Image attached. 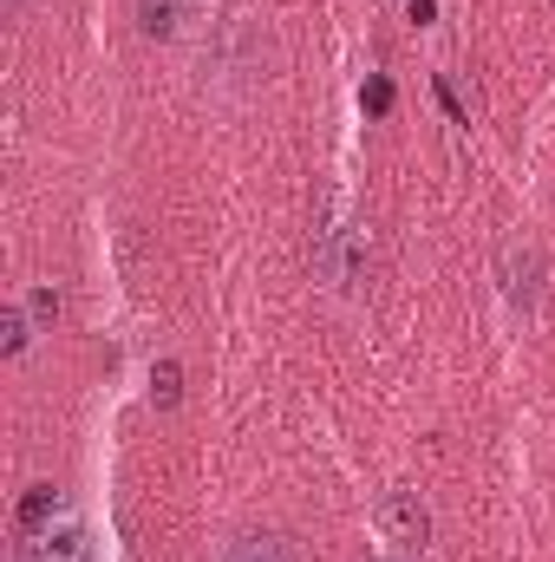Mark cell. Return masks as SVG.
Returning a JSON list of instances; mask_svg holds the SVG:
<instances>
[{"instance_id": "cell-1", "label": "cell", "mask_w": 555, "mask_h": 562, "mask_svg": "<svg viewBox=\"0 0 555 562\" xmlns=\"http://www.w3.org/2000/svg\"><path fill=\"white\" fill-rule=\"evenodd\" d=\"M543 276H550V262H543L536 243L510 236V243L497 249V281H503V301H510L517 314H536V301H543Z\"/></svg>"}, {"instance_id": "cell-2", "label": "cell", "mask_w": 555, "mask_h": 562, "mask_svg": "<svg viewBox=\"0 0 555 562\" xmlns=\"http://www.w3.org/2000/svg\"><path fill=\"white\" fill-rule=\"evenodd\" d=\"M314 262H320V276L333 281V288H360V281H366V229H353V223L320 229Z\"/></svg>"}, {"instance_id": "cell-3", "label": "cell", "mask_w": 555, "mask_h": 562, "mask_svg": "<svg viewBox=\"0 0 555 562\" xmlns=\"http://www.w3.org/2000/svg\"><path fill=\"white\" fill-rule=\"evenodd\" d=\"M373 524H380V537L399 543V550H424V543H431V510H424L418 491H386L380 510H373Z\"/></svg>"}, {"instance_id": "cell-4", "label": "cell", "mask_w": 555, "mask_h": 562, "mask_svg": "<svg viewBox=\"0 0 555 562\" xmlns=\"http://www.w3.org/2000/svg\"><path fill=\"white\" fill-rule=\"evenodd\" d=\"M13 562H92V537L79 530V524H53V530H39V537H26Z\"/></svg>"}, {"instance_id": "cell-5", "label": "cell", "mask_w": 555, "mask_h": 562, "mask_svg": "<svg viewBox=\"0 0 555 562\" xmlns=\"http://www.w3.org/2000/svg\"><path fill=\"white\" fill-rule=\"evenodd\" d=\"M216 562H301V550H294V537H281V530H236V537L216 550Z\"/></svg>"}, {"instance_id": "cell-6", "label": "cell", "mask_w": 555, "mask_h": 562, "mask_svg": "<svg viewBox=\"0 0 555 562\" xmlns=\"http://www.w3.org/2000/svg\"><path fill=\"white\" fill-rule=\"evenodd\" d=\"M190 13H196V0H138V26L150 40H177Z\"/></svg>"}, {"instance_id": "cell-7", "label": "cell", "mask_w": 555, "mask_h": 562, "mask_svg": "<svg viewBox=\"0 0 555 562\" xmlns=\"http://www.w3.org/2000/svg\"><path fill=\"white\" fill-rule=\"evenodd\" d=\"M53 517H59V491L53 484H33L26 497H20V537H39V530H53Z\"/></svg>"}, {"instance_id": "cell-8", "label": "cell", "mask_w": 555, "mask_h": 562, "mask_svg": "<svg viewBox=\"0 0 555 562\" xmlns=\"http://www.w3.org/2000/svg\"><path fill=\"white\" fill-rule=\"evenodd\" d=\"M150 400H157L163 413L183 400V367H177V360H157V373H150Z\"/></svg>"}, {"instance_id": "cell-9", "label": "cell", "mask_w": 555, "mask_h": 562, "mask_svg": "<svg viewBox=\"0 0 555 562\" xmlns=\"http://www.w3.org/2000/svg\"><path fill=\"white\" fill-rule=\"evenodd\" d=\"M360 105H366L373 119H386V112H393V79H386V72H373V79H366V92H360Z\"/></svg>"}, {"instance_id": "cell-10", "label": "cell", "mask_w": 555, "mask_h": 562, "mask_svg": "<svg viewBox=\"0 0 555 562\" xmlns=\"http://www.w3.org/2000/svg\"><path fill=\"white\" fill-rule=\"evenodd\" d=\"M0 334H7L0 347H7V360H13V353L26 347V314H20V307H7V314H0Z\"/></svg>"}, {"instance_id": "cell-11", "label": "cell", "mask_w": 555, "mask_h": 562, "mask_svg": "<svg viewBox=\"0 0 555 562\" xmlns=\"http://www.w3.org/2000/svg\"><path fill=\"white\" fill-rule=\"evenodd\" d=\"M26 314L53 327V321H59V294H53V288H33V294H26Z\"/></svg>"}, {"instance_id": "cell-12", "label": "cell", "mask_w": 555, "mask_h": 562, "mask_svg": "<svg viewBox=\"0 0 555 562\" xmlns=\"http://www.w3.org/2000/svg\"><path fill=\"white\" fill-rule=\"evenodd\" d=\"M438 105H444V112H451V119H457V125H471V112H464V105H457V92H451V86H444V79H438Z\"/></svg>"}, {"instance_id": "cell-13", "label": "cell", "mask_w": 555, "mask_h": 562, "mask_svg": "<svg viewBox=\"0 0 555 562\" xmlns=\"http://www.w3.org/2000/svg\"><path fill=\"white\" fill-rule=\"evenodd\" d=\"M196 7H203V0H196Z\"/></svg>"}]
</instances>
